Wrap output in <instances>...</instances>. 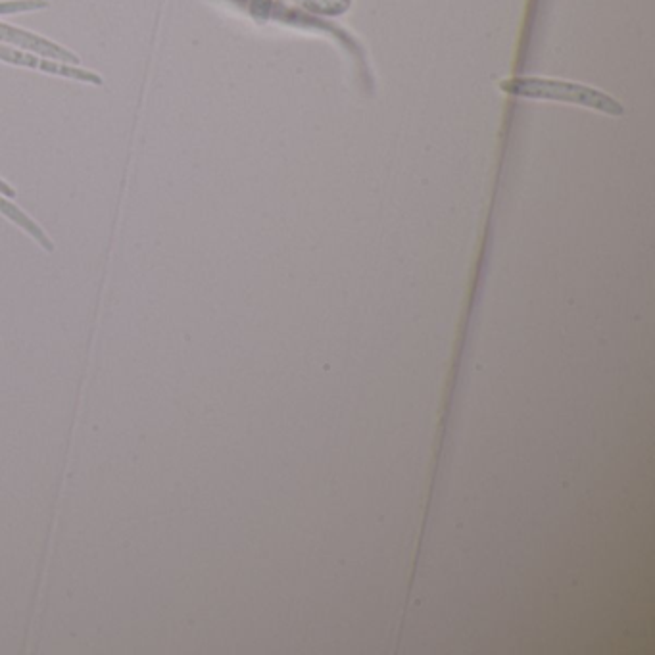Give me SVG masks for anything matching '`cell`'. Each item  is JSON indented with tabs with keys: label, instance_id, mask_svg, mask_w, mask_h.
<instances>
[{
	"label": "cell",
	"instance_id": "cell-2",
	"mask_svg": "<svg viewBox=\"0 0 655 655\" xmlns=\"http://www.w3.org/2000/svg\"><path fill=\"white\" fill-rule=\"evenodd\" d=\"M0 62L12 64V66H20V68H29V70H39V72L50 73V75L68 77V79L83 81V83L97 85V87L104 85V81H102V77L98 73L83 70L79 66L54 62V60H49V58H39V56H33L29 52H22V50L6 47L2 43H0Z\"/></svg>",
	"mask_w": 655,
	"mask_h": 655
},
{
	"label": "cell",
	"instance_id": "cell-1",
	"mask_svg": "<svg viewBox=\"0 0 655 655\" xmlns=\"http://www.w3.org/2000/svg\"><path fill=\"white\" fill-rule=\"evenodd\" d=\"M500 89L510 97L573 104L609 118H621L625 114V106L617 98L596 87L575 81L552 77H513L502 81Z\"/></svg>",
	"mask_w": 655,
	"mask_h": 655
},
{
	"label": "cell",
	"instance_id": "cell-3",
	"mask_svg": "<svg viewBox=\"0 0 655 655\" xmlns=\"http://www.w3.org/2000/svg\"><path fill=\"white\" fill-rule=\"evenodd\" d=\"M0 41L20 47V49L31 50V52L45 56L54 62H62V64H70V66H79V62H81L79 56L72 50L64 49L37 33L25 31L14 25L0 24Z\"/></svg>",
	"mask_w": 655,
	"mask_h": 655
},
{
	"label": "cell",
	"instance_id": "cell-6",
	"mask_svg": "<svg viewBox=\"0 0 655 655\" xmlns=\"http://www.w3.org/2000/svg\"><path fill=\"white\" fill-rule=\"evenodd\" d=\"M49 8V0H4L0 2V16L22 14V12H35Z\"/></svg>",
	"mask_w": 655,
	"mask_h": 655
},
{
	"label": "cell",
	"instance_id": "cell-8",
	"mask_svg": "<svg viewBox=\"0 0 655 655\" xmlns=\"http://www.w3.org/2000/svg\"><path fill=\"white\" fill-rule=\"evenodd\" d=\"M0 195L8 196V198H14L16 196V191L6 183V181H2L0 179Z\"/></svg>",
	"mask_w": 655,
	"mask_h": 655
},
{
	"label": "cell",
	"instance_id": "cell-4",
	"mask_svg": "<svg viewBox=\"0 0 655 655\" xmlns=\"http://www.w3.org/2000/svg\"><path fill=\"white\" fill-rule=\"evenodd\" d=\"M0 214L4 218L10 219L12 223H16L18 227H22L25 233L29 237H33L47 252H54V243L50 241L49 235L33 219L29 218L25 212H22L16 204H12L10 200H6L2 195H0Z\"/></svg>",
	"mask_w": 655,
	"mask_h": 655
},
{
	"label": "cell",
	"instance_id": "cell-7",
	"mask_svg": "<svg viewBox=\"0 0 655 655\" xmlns=\"http://www.w3.org/2000/svg\"><path fill=\"white\" fill-rule=\"evenodd\" d=\"M273 0H250V14L258 24H266L271 20Z\"/></svg>",
	"mask_w": 655,
	"mask_h": 655
},
{
	"label": "cell",
	"instance_id": "cell-5",
	"mask_svg": "<svg viewBox=\"0 0 655 655\" xmlns=\"http://www.w3.org/2000/svg\"><path fill=\"white\" fill-rule=\"evenodd\" d=\"M308 12L321 14V16H342L350 10L352 0H294Z\"/></svg>",
	"mask_w": 655,
	"mask_h": 655
}]
</instances>
